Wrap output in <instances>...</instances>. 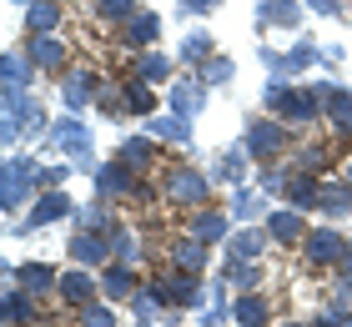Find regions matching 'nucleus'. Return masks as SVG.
<instances>
[{
	"label": "nucleus",
	"instance_id": "nucleus-1",
	"mask_svg": "<svg viewBox=\"0 0 352 327\" xmlns=\"http://www.w3.org/2000/svg\"><path fill=\"white\" fill-rule=\"evenodd\" d=\"M41 156H25V151H10L6 156V167H0V211L6 217H15L21 207L36 202V191H41Z\"/></svg>",
	"mask_w": 352,
	"mask_h": 327
},
{
	"label": "nucleus",
	"instance_id": "nucleus-2",
	"mask_svg": "<svg viewBox=\"0 0 352 327\" xmlns=\"http://www.w3.org/2000/svg\"><path fill=\"white\" fill-rule=\"evenodd\" d=\"M162 202L176 211H201L212 207V171L191 167V161H176L162 171Z\"/></svg>",
	"mask_w": 352,
	"mask_h": 327
},
{
	"label": "nucleus",
	"instance_id": "nucleus-3",
	"mask_svg": "<svg viewBox=\"0 0 352 327\" xmlns=\"http://www.w3.org/2000/svg\"><path fill=\"white\" fill-rule=\"evenodd\" d=\"M45 141L60 146L76 171H91V176H96V167H101V161H96V146H91V126L76 116V111H66V116L51 126V136H45Z\"/></svg>",
	"mask_w": 352,
	"mask_h": 327
},
{
	"label": "nucleus",
	"instance_id": "nucleus-4",
	"mask_svg": "<svg viewBox=\"0 0 352 327\" xmlns=\"http://www.w3.org/2000/svg\"><path fill=\"white\" fill-rule=\"evenodd\" d=\"M76 217V196L66 187H51V191H36V202L25 207V222H10V237H25V232H41V226H56Z\"/></svg>",
	"mask_w": 352,
	"mask_h": 327
},
{
	"label": "nucleus",
	"instance_id": "nucleus-5",
	"mask_svg": "<svg viewBox=\"0 0 352 327\" xmlns=\"http://www.w3.org/2000/svg\"><path fill=\"white\" fill-rule=\"evenodd\" d=\"M166 292V307L171 313H201V307H212V297H206V282H201V272H182V267H171L156 277Z\"/></svg>",
	"mask_w": 352,
	"mask_h": 327
},
{
	"label": "nucleus",
	"instance_id": "nucleus-6",
	"mask_svg": "<svg viewBox=\"0 0 352 327\" xmlns=\"http://www.w3.org/2000/svg\"><path fill=\"white\" fill-rule=\"evenodd\" d=\"M242 141H247L252 161H277L287 151V126L277 116H257V121H247V136Z\"/></svg>",
	"mask_w": 352,
	"mask_h": 327
},
{
	"label": "nucleus",
	"instance_id": "nucleus-7",
	"mask_svg": "<svg viewBox=\"0 0 352 327\" xmlns=\"http://www.w3.org/2000/svg\"><path fill=\"white\" fill-rule=\"evenodd\" d=\"M277 121H282L287 131H307V126H317V121H322V96H317L307 81H302V86H292V96L282 101Z\"/></svg>",
	"mask_w": 352,
	"mask_h": 327
},
{
	"label": "nucleus",
	"instance_id": "nucleus-8",
	"mask_svg": "<svg viewBox=\"0 0 352 327\" xmlns=\"http://www.w3.org/2000/svg\"><path fill=\"white\" fill-rule=\"evenodd\" d=\"M56 297L66 302V307H86L101 297V272L96 267H81V262H71L66 272H60V282H56Z\"/></svg>",
	"mask_w": 352,
	"mask_h": 327
},
{
	"label": "nucleus",
	"instance_id": "nucleus-9",
	"mask_svg": "<svg viewBox=\"0 0 352 327\" xmlns=\"http://www.w3.org/2000/svg\"><path fill=\"white\" fill-rule=\"evenodd\" d=\"M136 187H141V176L126 167L121 156H111V161L96 167V196H106V202H131Z\"/></svg>",
	"mask_w": 352,
	"mask_h": 327
},
{
	"label": "nucleus",
	"instance_id": "nucleus-10",
	"mask_svg": "<svg viewBox=\"0 0 352 327\" xmlns=\"http://www.w3.org/2000/svg\"><path fill=\"white\" fill-rule=\"evenodd\" d=\"M106 91V76L101 71H66L60 76V101H66V111H76V116H81L86 106H96V96Z\"/></svg>",
	"mask_w": 352,
	"mask_h": 327
},
{
	"label": "nucleus",
	"instance_id": "nucleus-11",
	"mask_svg": "<svg viewBox=\"0 0 352 327\" xmlns=\"http://www.w3.org/2000/svg\"><path fill=\"white\" fill-rule=\"evenodd\" d=\"M156 41H162V15L146 10V6H141L126 25H116V45H121V51H131V56L136 51H151Z\"/></svg>",
	"mask_w": 352,
	"mask_h": 327
},
{
	"label": "nucleus",
	"instance_id": "nucleus-12",
	"mask_svg": "<svg viewBox=\"0 0 352 327\" xmlns=\"http://www.w3.org/2000/svg\"><path fill=\"white\" fill-rule=\"evenodd\" d=\"M267 237L277 242V247H302V242H307V211H297V207H272L267 211Z\"/></svg>",
	"mask_w": 352,
	"mask_h": 327
},
{
	"label": "nucleus",
	"instance_id": "nucleus-13",
	"mask_svg": "<svg viewBox=\"0 0 352 327\" xmlns=\"http://www.w3.org/2000/svg\"><path fill=\"white\" fill-rule=\"evenodd\" d=\"M141 287H146V282H141L136 267H126V262H106V267H101V297H106V302L126 307Z\"/></svg>",
	"mask_w": 352,
	"mask_h": 327
},
{
	"label": "nucleus",
	"instance_id": "nucleus-14",
	"mask_svg": "<svg viewBox=\"0 0 352 327\" xmlns=\"http://www.w3.org/2000/svg\"><path fill=\"white\" fill-rule=\"evenodd\" d=\"M342 247H347V237L338 232V226H312L307 242H302V257H307L312 267H338Z\"/></svg>",
	"mask_w": 352,
	"mask_h": 327
},
{
	"label": "nucleus",
	"instance_id": "nucleus-15",
	"mask_svg": "<svg viewBox=\"0 0 352 327\" xmlns=\"http://www.w3.org/2000/svg\"><path fill=\"white\" fill-rule=\"evenodd\" d=\"M206 96H212V86H206L201 76H186V81H171V86H166L171 111H176V116H191V121L206 111Z\"/></svg>",
	"mask_w": 352,
	"mask_h": 327
},
{
	"label": "nucleus",
	"instance_id": "nucleus-16",
	"mask_svg": "<svg viewBox=\"0 0 352 327\" xmlns=\"http://www.w3.org/2000/svg\"><path fill=\"white\" fill-rule=\"evenodd\" d=\"M0 322H15V327H36V322H41V297H30L25 287L6 282V292H0Z\"/></svg>",
	"mask_w": 352,
	"mask_h": 327
},
{
	"label": "nucleus",
	"instance_id": "nucleus-17",
	"mask_svg": "<svg viewBox=\"0 0 352 327\" xmlns=\"http://www.w3.org/2000/svg\"><path fill=\"white\" fill-rule=\"evenodd\" d=\"M66 257L81 262V267H96V272H101L106 262H111V237H106V232H81V226H76V237L66 242Z\"/></svg>",
	"mask_w": 352,
	"mask_h": 327
},
{
	"label": "nucleus",
	"instance_id": "nucleus-18",
	"mask_svg": "<svg viewBox=\"0 0 352 327\" xmlns=\"http://www.w3.org/2000/svg\"><path fill=\"white\" fill-rule=\"evenodd\" d=\"M116 156H121L136 176H151V167L162 161V141H156L151 131H141V136H126V141L116 146Z\"/></svg>",
	"mask_w": 352,
	"mask_h": 327
},
{
	"label": "nucleus",
	"instance_id": "nucleus-19",
	"mask_svg": "<svg viewBox=\"0 0 352 327\" xmlns=\"http://www.w3.org/2000/svg\"><path fill=\"white\" fill-rule=\"evenodd\" d=\"M25 61L36 65V71H45V76H56V71H66V41L60 36H25Z\"/></svg>",
	"mask_w": 352,
	"mask_h": 327
},
{
	"label": "nucleus",
	"instance_id": "nucleus-20",
	"mask_svg": "<svg viewBox=\"0 0 352 327\" xmlns=\"http://www.w3.org/2000/svg\"><path fill=\"white\" fill-rule=\"evenodd\" d=\"M0 76H6V106H15L21 96H30L36 65L25 61V51H6V56H0Z\"/></svg>",
	"mask_w": 352,
	"mask_h": 327
},
{
	"label": "nucleus",
	"instance_id": "nucleus-21",
	"mask_svg": "<svg viewBox=\"0 0 352 327\" xmlns=\"http://www.w3.org/2000/svg\"><path fill=\"white\" fill-rule=\"evenodd\" d=\"M171 65H176V61L151 45V51H136V56H131V71H126V76H131V81H146V86H171Z\"/></svg>",
	"mask_w": 352,
	"mask_h": 327
},
{
	"label": "nucleus",
	"instance_id": "nucleus-22",
	"mask_svg": "<svg viewBox=\"0 0 352 327\" xmlns=\"http://www.w3.org/2000/svg\"><path fill=\"white\" fill-rule=\"evenodd\" d=\"M191 237H201L206 247H217V242H227L232 237V211H221V207H201V211H191V226H186Z\"/></svg>",
	"mask_w": 352,
	"mask_h": 327
},
{
	"label": "nucleus",
	"instance_id": "nucleus-23",
	"mask_svg": "<svg viewBox=\"0 0 352 327\" xmlns=\"http://www.w3.org/2000/svg\"><path fill=\"white\" fill-rule=\"evenodd\" d=\"M272 196L262 191V187H232V222H242V226H257V222H267V207Z\"/></svg>",
	"mask_w": 352,
	"mask_h": 327
},
{
	"label": "nucleus",
	"instance_id": "nucleus-24",
	"mask_svg": "<svg viewBox=\"0 0 352 327\" xmlns=\"http://www.w3.org/2000/svg\"><path fill=\"white\" fill-rule=\"evenodd\" d=\"M232 322L236 327H272V297L267 292H236L232 297Z\"/></svg>",
	"mask_w": 352,
	"mask_h": 327
},
{
	"label": "nucleus",
	"instance_id": "nucleus-25",
	"mask_svg": "<svg viewBox=\"0 0 352 327\" xmlns=\"http://www.w3.org/2000/svg\"><path fill=\"white\" fill-rule=\"evenodd\" d=\"M166 257H171V267H182V272H206V262H212V247H206L201 237H191V232H182L166 247Z\"/></svg>",
	"mask_w": 352,
	"mask_h": 327
},
{
	"label": "nucleus",
	"instance_id": "nucleus-26",
	"mask_svg": "<svg viewBox=\"0 0 352 327\" xmlns=\"http://www.w3.org/2000/svg\"><path fill=\"white\" fill-rule=\"evenodd\" d=\"M15 287H25L30 297H45V292H56V282H60V272L51 267V262H21L15 267V277H10Z\"/></svg>",
	"mask_w": 352,
	"mask_h": 327
},
{
	"label": "nucleus",
	"instance_id": "nucleus-27",
	"mask_svg": "<svg viewBox=\"0 0 352 327\" xmlns=\"http://www.w3.org/2000/svg\"><path fill=\"white\" fill-rule=\"evenodd\" d=\"M267 247H272L267 226H236V232L227 237V257H236V262H262Z\"/></svg>",
	"mask_w": 352,
	"mask_h": 327
},
{
	"label": "nucleus",
	"instance_id": "nucleus-28",
	"mask_svg": "<svg viewBox=\"0 0 352 327\" xmlns=\"http://www.w3.org/2000/svg\"><path fill=\"white\" fill-rule=\"evenodd\" d=\"M247 171H252V151H247V141H236V146H227V151L217 156L212 182H232V187H242V182H247Z\"/></svg>",
	"mask_w": 352,
	"mask_h": 327
},
{
	"label": "nucleus",
	"instance_id": "nucleus-29",
	"mask_svg": "<svg viewBox=\"0 0 352 327\" xmlns=\"http://www.w3.org/2000/svg\"><path fill=\"white\" fill-rule=\"evenodd\" d=\"M146 131L156 141H171V146H191V141H197L191 116H176V111H166V116H146Z\"/></svg>",
	"mask_w": 352,
	"mask_h": 327
},
{
	"label": "nucleus",
	"instance_id": "nucleus-30",
	"mask_svg": "<svg viewBox=\"0 0 352 327\" xmlns=\"http://www.w3.org/2000/svg\"><path fill=\"white\" fill-rule=\"evenodd\" d=\"M307 6L302 0H257V25H282V30H297Z\"/></svg>",
	"mask_w": 352,
	"mask_h": 327
},
{
	"label": "nucleus",
	"instance_id": "nucleus-31",
	"mask_svg": "<svg viewBox=\"0 0 352 327\" xmlns=\"http://www.w3.org/2000/svg\"><path fill=\"white\" fill-rule=\"evenodd\" d=\"M322 121L338 131V136L352 141V91H347V86H332V96L322 101Z\"/></svg>",
	"mask_w": 352,
	"mask_h": 327
},
{
	"label": "nucleus",
	"instance_id": "nucleus-32",
	"mask_svg": "<svg viewBox=\"0 0 352 327\" xmlns=\"http://www.w3.org/2000/svg\"><path fill=\"white\" fill-rule=\"evenodd\" d=\"M60 15H66L60 0H36V6H25V36H56Z\"/></svg>",
	"mask_w": 352,
	"mask_h": 327
},
{
	"label": "nucleus",
	"instance_id": "nucleus-33",
	"mask_svg": "<svg viewBox=\"0 0 352 327\" xmlns=\"http://www.w3.org/2000/svg\"><path fill=\"white\" fill-rule=\"evenodd\" d=\"M317 211L322 217H332V222H342V217H352V187L342 182H322V191H317Z\"/></svg>",
	"mask_w": 352,
	"mask_h": 327
},
{
	"label": "nucleus",
	"instance_id": "nucleus-34",
	"mask_svg": "<svg viewBox=\"0 0 352 327\" xmlns=\"http://www.w3.org/2000/svg\"><path fill=\"white\" fill-rule=\"evenodd\" d=\"M217 56V36L206 25H197V30H186V41L176 45V61H186V65H206Z\"/></svg>",
	"mask_w": 352,
	"mask_h": 327
},
{
	"label": "nucleus",
	"instance_id": "nucleus-35",
	"mask_svg": "<svg viewBox=\"0 0 352 327\" xmlns=\"http://www.w3.org/2000/svg\"><path fill=\"white\" fill-rule=\"evenodd\" d=\"M111 207L116 202H106V196H96L91 207H76V226H81V232H116V217H111Z\"/></svg>",
	"mask_w": 352,
	"mask_h": 327
},
{
	"label": "nucleus",
	"instance_id": "nucleus-36",
	"mask_svg": "<svg viewBox=\"0 0 352 327\" xmlns=\"http://www.w3.org/2000/svg\"><path fill=\"white\" fill-rule=\"evenodd\" d=\"M317 191H322V182H317V176L292 171V182H287V196H282V202L297 207V211H317Z\"/></svg>",
	"mask_w": 352,
	"mask_h": 327
},
{
	"label": "nucleus",
	"instance_id": "nucleus-37",
	"mask_svg": "<svg viewBox=\"0 0 352 327\" xmlns=\"http://www.w3.org/2000/svg\"><path fill=\"white\" fill-rule=\"evenodd\" d=\"M221 277L232 282V292H257V282H262V262H236V257H227Z\"/></svg>",
	"mask_w": 352,
	"mask_h": 327
},
{
	"label": "nucleus",
	"instance_id": "nucleus-38",
	"mask_svg": "<svg viewBox=\"0 0 352 327\" xmlns=\"http://www.w3.org/2000/svg\"><path fill=\"white\" fill-rule=\"evenodd\" d=\"M121 91H126V111H131V116H156V91L146 86V81H131V76H126Z\"/></svg>",
	"mask_w": 352,
	"mask_h": 327
},
{
	"label": "nucleus",
	"instance_id": "nucleus-39",
	"mask_svg": "<svg viewBox=\"0 0 352 327\" xmlns=\"http://www.w3.org/2000/svg\"><path fill=\"white\" fill-rule=\"evenodd\" d=\"M111 262L141 267V237L131 232V226H116V232H111Z\"/></svg>",
	"mask_w": 352,
	"mask_h": 327
},
{
	"label": "nucleus",
	"instance_id": "nucleus-40",
	"mask_svg": "<svg viewBox=\"0 0 352 327\" xmlns=\"http://www.w3.org/2000/svg\"><path fill=\"white\" fill-rule=\"evenodd\" d=\"M292 171H307V176H327V171H332V151H327L322 141H317V146H302V151L292 156Z\"/></svg>",
	"mask_w": 352,
	"mask_h": 327
},
{
	"label": "nucleus",
	"instance_id": "nucleus-41",
	"mask_svg": "<svg viewBox=\"0 0 352 327\" xmlns=\"http://www.w3.org/2000/svg\"><path fill=\"white\" fill-rule=\"evenodd\" d=\"M76 322H81V327H121V322H116V302H106V297L76 307Z\"/></svg>",
	"mask_w": 352,
	"mask_h": 327
},
{
	"label": "nucleus",
	"instance_id": "nucleus-42",
	"mask_svg": "<svg viewBox=\"0 0 352 327\" xmlns=\"http://www.w3.org/2000/svg\"><path fill=\"white\" fill-rule=\"evenodd\" d=\"M197 76L206 81V86H232V81H236V61L217 51V56L206 61V65H197Z\"/></svg>",
	"mask_w": 352,
	"mask_h": 327
},
{
	"label": "nucleus",
	"instance_id": "nucleus-43",
	"mask_svg": "<svg viewBox=\"0 0 352 327\" xmlns=\"http://www.w3.org/2000/svg\"><path fill=\"white\" fill-rule=\"evenodd\" d=\"M322 61V51H317V41H292V51H287V71H292V81L302 71H312V65Z\"/></svg>",
	"mask_w": 352,
	"mask_h": 327
},
{
	"label": "nucleus",
	"instance_id": "nucleus-44",
	"mask_svg": "<svg viewBox=\"0 0 352 327\" xmlns=\"http://www.w3.org/2000/svg\"><path fill=\"white\" fill-rule=\"evenodd\" d=\"M136 10H141L136 0H96V15H101L106 25H126V21H131Z\"/></svg>",
	"mask_w": 352,
	"mask_h": 327
},
{
	"label": "nucleus",
	"instance_id": "nucleus-45",
	"mask_svg": "<svg viewBox=\"0 0 352 327\" xmlns=\"http://www.w3.org/2000/svg\"><path fill=\"white\" fill-rule=\"evenodd\" d=\"M96 111H101V116H131V111H126V91H121V81H116V86H111V81H106V91L101 96H96Z\"/></svg>",
	"mask_w": 352,
	"mask_h": 327
},
{
	"label": "nucleus",
	"instance_id": "nucleus-46",
	"mask_svg": "<svg viewBox=\"0 0 352 327\" xmlns=\"http://www.w3.org/2000/svg\"><path fill=\"white\" fill-rule=\"evenodd\" d=\"M312 327H352V302H338V297H332L327 307H317Z\"/></svg>",
	"mask_w": 352,
	"mask_h": 327
},
{
	"label": "nucleus",
	"instance_id": "nucleus-47",
	"mask_svg": "<svg viewBox=\"0 0 352 327\" xmlns=\"http://www.w3.org/2000/svg\"><path fill=\"white\" fill-rule=\"evenodd\" d=\"M287 182H292V161H287V167H267V171L257 176V187H262L267 196H277V202L287 196Z\"/></svg>",
	"mask_w": 352,
	"mask_h": 327
},
{
	"label": "nucleus",
	"instance_id": "nucleus-48",
	"mask_svg": "<svg viewBox=\"0 0 352 327\" xmlns=\"http://www.w3.org/2000/svg\"><path fill=\"white\" fill-rule=\"evenodd\" d=\"M292 86H297V81H277V76L262 86V111H267V116H277V111H282V101L292 96Z\"/></svg>",
	"mask_w": 352,
	"mask_h": 327
},
{
	"label": "nucleus",
	"instance_id": "nucleus-49",
	"mask_svg": "<svg viewBox=\"0 0 352 327\" xmlns=\"http://www.w3.org/2000/svg\"><path fill=\"white\" fill-rule=\"evenodd\" d=\"M257 61L267 65V76H277V81H292V71H287V56H282V51H272V45H262V51H257Z\"/></svg>",
	"mask_w": 352,
	"mask_h": 327
},
{
	"label": "nucleus",
	"instance_id": "nucleus-50",
	"mask_svg": "<svg viewBox=\"0 0 352 327\" xmlns=\"http://www.w3.org/2000/svg\"><path fill=\"white\" fill-rule=\"evenodd\" d=\"M71 176H76V167H71V161H56V167H45V171H41V191H51V187H66Z\"/></svg>",
	"mask_w": 352,
	"mask_h": 327
},
{
	"label": "nucleus",
	"instance_id": "nucleus-51",
	"mask_svg": "<svg viewBox=\"0 0 352 327\" xmlns=\"http://www.w3.org/2000/svg\"><path fill=\"white\" fill-rule=\"evenodd\" d=\"M307 10H317V15H332V21H338V15H342V0H307Z\"/></svg>",
	"mask_w": 352,
	"mask_h": 327
},
{
	"label": "nucleus",
	"instance_id": "nucleus-52",
	"mask_svg": "<svg viewBox=\"0 0 352 327\" xmlns=\"http://www.w3.org/2000/svg\"><path fill=\"white\" fill-rule=\"evenodd\" d=\"M217 6H221V0H182L186 15H206V10H217Z\"/></svg>",
	"mask_w": 352,
	"mask_h": 327
},
{
	"label": "nucleus",
	"instance_id": "nucleus-53",
	"mask_svg": "<svg viewBox=\"0 0 352 327\" xmlns=\"http://www.w3.org/2000/svg\"><path fill=\"white\" fill-rule=\"evenodd\" d=\"M342 182H347V187H352V156H347V167H342Z\"/></svg>",
	"mask_w": 352,
	"mask_h": 327
},
{
	"label": "nucleus",
	"instance_id": "nucleus-54",
	"mask_svg": "<svg viewBox=\"0 0 352 327\" xmlns=\"http://www.w3.org/2000/svg\"><path fill=\"white\" fill-rule=\"evenodd\" d=\"M282 327H312V322H282Z\"/></svg>",
	"mask_w": 352,
	"mask_h": 327
},
{
	"label": "nucleus",
	"instance_id": "nucleus-55",
	"mask_svg": "<svg viewBox=\"0 0 352 327\" xmlns=\"http://www.w3.org/2000/svg\"><path fill=\"white\" fill-rule=\"evenodd\" d=\"M10 6H36V0H10Z\"/></svg>",
	"mask_w": 352,
	"mask_h": 327
},
{
	"label": "nucleus",
	"instance_id": "nucleus-56",
	"mask_svg": "<svg viewBox=\"0 0 352 327\" xmlns=\"http://www.w3.org/2000/svg\"><path fill=\"white\" fill-rule=\"evenodd\" d=\"M6 327H15V322H6Z\"/></svg>",
	"mask_w": 352,
	"mask_h": 327
},
{
	"label": "nucleus",
	"instance_id": "nucleus-57",
	"mask_svg": "<svg viewBox=\"0 0 352 327\" xmlns=\"http://www.w3.org/2000/svg\"><path fill=\"white\" fill-rule=\"evenodd\" d=\"M197 327H201V322H197Z\"/></svg>",
	"mask_w": 352,
	"mask_h": 327
}]
</instances>
